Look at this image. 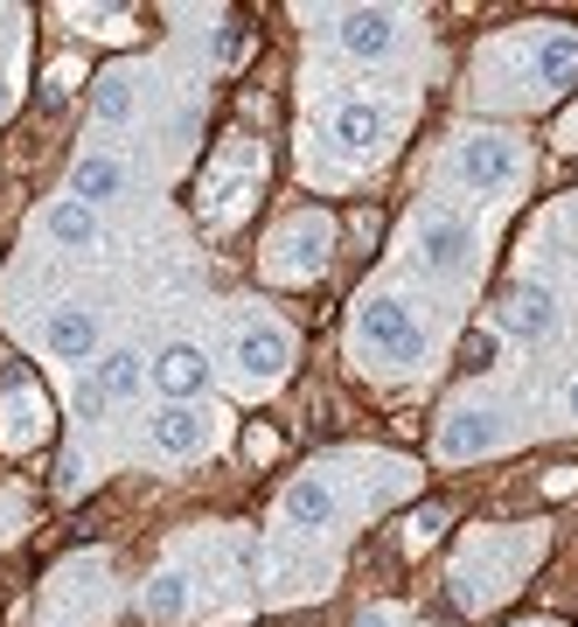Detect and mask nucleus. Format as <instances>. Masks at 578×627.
<instances>
[{
  "label": "nucleus",
  "instance_id": "1",
  "mask_svg": "<svg viewBox=\"0 0 578 627\" xmlns=\"http://www.w3.org/2000/svg\"><path fill=\"white\" fill-rule=\"evenodd\" d=\"M516 168H522V153L502 133H475V140H460V153H454V175L467 181V189H502V181H516Z\"/></svg>",
  "mask_w": 578,
  "mask_h": 627
},
{
  "label": "nucleus",
  "instance_id": "2",
  "mask_svg": "<svg viewBox=\"0 0 578 627\" xmlns=\"http://www.w3.org/2000/svg\"><path fill=\"white\" fill-rule=\"evenodd\" d=\"M362 342H377L390 362H418V321H411V307H398V300H370L362 307Z\"/></svg>",
  "mask_w": 578,
  "mask_h": 627
},
{
  "label": "nucleus",
  "instance_id": "3",
  "mask_svg": "<svg viewBox=\"0 0 578 627\" xmlns=\"http://www.w3.org/2000/svg\"><path fill=\"white\" fill-rule=\"evenodd\" d=\"M153 384H161L168 398H196V390L209 384V362H202V349H189V342L161 349V362H153Z\"/></svg>",
  "mask_w": 578,
  "mask_h": 627
},
{
  "label": "nucleus",
  "instance_id": "4",
  "mask_svg": "<svg viewBox=\"0 0 578 627\" xmlns=\"http://www.w3.org/2000/svg\"><path fill=\"white\" fill-rule=\"evenodd\" d=\"M495 447V418L488 411H454L439 426V454L446 460H475V454H488Z\"/></svg>",
  "mask_w": 578,
  "mask_h": 627
},
{
  "label": "nucleus",
  "instance_id": "5",
  "mask_svg": "<svg viewBox=\"0 0 578 627\" xmlns=\"http://www.w3.org/2000/svg\"><path fill=\"white\" fill-rule=\"evenodd\" d=\"M98 349V321L84 307H57L49 314V356H63V362H84Z\"/></svg>",
  "mask_w": 578,
  "mask_h": 627
},
{
  "label": "nucleus",
  "instance_id": "6",
  "mask_svg": "<svg viewBox=\"0 0 578 627\" xmlns=\"http://www.w3.org/2000/svg\"><path fill=\"white\" fill-rule=\"evenodd\" d=\"M418 251H426L432 272H454L467 258V223L460 217H426V223H418Z\"/></svg>",
  "mask_w": 578,
  "mask_h": 627
},
{
  "label": "nucleus",
  "instance_id": "7",
  "mask_svg": "<svg viewBox=\"0 0 578 627\" xmlns=\"http://www.w3.org/2000/svg\"><path fill=\"white\" fill-rule=\"evenodd\" d=\"M390 42H398V21H390L383 8H356L349 21H341V49H349V57H383Z\"/></svg>",
  "mask_w": 578,
  "mask_h": 627
},
{
  "label": "nucleus",
  "instance_id": "8",
  "mask_svg": "<svg viewBox=\"0 0 578 627\" xmlns=\"http://www.w3.org/2000/svg\"><path fill=\"white\" fill-rule=\"evenodd\" d=\"M119 181H126V168L112 161V153H84V161L70 168V196L91 209V202H104V196H119Z\"/></svg>",
  "mask_w": 578,
  "mask_h": 627
},
{
  "label": "nucleus",
  "instance_id": "9",
  "mask_svg": "<svg viewBox=\"0 0 578 627\" xmlns=\"http://www.w3.org/2000/svg\"><path fill=\"white\" fill-rule=\"evenodd\" d=\"M153 447H161V454H175V460H189V454L202 447V411H189V405H168L161 418H153Z\"/></svg>",
  "mask_w": 578,
  "mask_h": 627
},
{
  "label": "nucleus",
  "instance_id": "10",
  "mask_svg": "<svg viewBox=\"0 0 578 627\" xmlns=\"http://www.w3.org/2000/svg\"><path fill=\"white\" fill-rule=\"evenodd\" d=\"M140 377H147V362H140L133 349H112V356L98 362L91 390H98V405H104V398H133V390H140Z\"/></svg>",
  "mask_w": 578,
  "mask_h": 627
},
{
  "label": "nucleus",
  "instance_id": "11",
  "mask_svg": "<svg viewBox=\"0 0 578 627\" xmlns=\"http://www.w3.org/2000/svg\"><path fill=\"white\" fill-rule=\"evenodd\" d=\"M238 362H245L251 377H279V370H286V335H272V328H245Z\"/></svg>",
  "mask_w": 578,
  "mask_h": 627
},
{
  "label": "nucleus",
  "instance_id": "12",
  "mask_svg": "<svg viewBox=\"0 0 578 627\" xmlns=\"http://www.w3.org/2000/svg\"><path fill=\"white\" fill-rule=\"evenodd\" d=\"M550 314H558V307H550L544 286H516V300H509L502 321H509L516 335H544V328H550Z\"/></svg>",
  "mask_w": 578,
  "mask_h": 627
},
{
  "label": "nucleus",
  "instance_id": "13",
  "mask_svg": "<svg viewBox=\"0 0 578 627\" xmlns=\"http://www.w3.org/2000/svg\"><path fill=\"white\" fill-rule=\"evenodd\" d=\"M147 620H181V607H189V579L181 571H161V579H147Z\"/></svg>",
  "mask_w": 578,
  "mask_h": 627
},
{
  "label": "nucleus",
  "instance_id": "14",
  "mask_svg": "<svg viewBox=\"0 0 578 627\" xmlns=\"http://www.w3.org/2000/svg\"><path fill=\"white\" fill-rule=\"evenodd\" d=\"M286 516L313 530V522H328V516H335V495H328L321 481H293V488H286Z\"/></svg>",
  "mask_w": 578,
  "mask_h": 627
},
{
  "label": "nucleus",
  "instance_id": "15",
  "mask_svg": "<svg viewBox=\"0 0 578 627\" xmlns=\"http://www.w3.org/2000/svg\"><path fill=\"white\" fill-rule=\"evenodd\" d=\"M537 77H544V84H571V77H578V36H550L537 49Z\"/></svg>",
  "mask_w": 578,
  "mask_h": 627
},
{
  "label": "nucleus",
  "instance_id": "16",
  "mask_svg": "<svg viewBox=\"0 0 578 627\" xmlns=\"http://www.w3.org/2000/svg\"><path fill=\"white\" fill-rule=\"evenodd\" d=\"M377 133H383L377 104H341V112H335V140H341V147H370Z\"/></svg>",
  "mask_w": 578,
  "mask_h": 627
},
{
  "label": "nucleus",
  "instance_id": "17",
  "mask_svg": "<svg viewBox=\"0 0 578 627\" xmlns=\"http://www.w3.org/2000/svg\"><path fill=\"white\" fill-rule=\"evenodd\" d=\"M49 238H57V245H91L98 238L91 209L84 202H57V209H49Z\"/></svg>",
  "mask_w": 578,
  "mask_h": 627
},
{
  "label": "nucleus",
  "instance_id": "18",
  "mask_svg": "<svg viewBox=\"0 0 578 627\" xmlns=\"http://www.w3.org/2000/svg\"><path fill=\"white\" fill-rule=\"evenodd\" d=\"M91 104H98V119H104V126H119L126 112H133V91H126V77H104V84L91 91Z\"/></svg>",
  "mask_w": 578,
  "mask_h": 627
},
{
  "label": "nucleus",
  "instance_id": "19",
  "mask_svg": "<svg viewBox=\"0 0 578 627\" xmlns=\"http://www.w3.org/2000/svg\"><path fill=\"white\" fill-rule=\"evenodd\" d=\"M488 362H495V335H488V328H475V335L460 342V370H488Z\"/></svg>",
  "mask_w": 578,
  "mask_h": 627
},
{
  "label": "nucleus",
  "instance_id": "20",
  "mask_svg": "<svg viewBox=\"0 0 578 627\" xmlns=\"http://www.w3.org/2000/svg\"><path fill=\"white\" fill-rule=\"evenodd\" d=\"M446 522H454V509H446V502H426V509L411 516V537H439Z\"/></svg>",
  "mask_w": 578,
  "mask_h": 627
},
{
  "label": "nucleus",
  "instance_id": "21",
  "mask_svg": "<svg viewBox=\"0 0 578 627\" xmlns=\"http://www.w3.org/2000/svg\"><path fill=\"white\" fill-rule=\"evenodd\" d=\"M272 447H279V432H266V426H251V432H245V454H258V460H266Z\"/></svg>",
  "mask_w": 578,
  "mask_h": 627
},
{
  "label": "nucleus",
  "instance_id": "22",
  "mask_svg": "<svg viewBox=\"0 0 578 627\" xmlns=\"http://www.w3.org/2000/svg\"><path fill=\"white\" fill-rule=\"evenodd\" d=\"M356 627H390V620L383 614H356Z\"/></svg>",
  "mask_w": 578,
  "mask_h": 627
},
{
  "label": "nucleus",
  "instance_id": "23",
  "mask_svg": "<svg viewBox=\"0 0 578 627\" xmlns=\"http://www.w3.org/2000/svg\"><path fill=\"white\" fill-rule=\"evenodd\" d=\"M571 411H578V377H571Z\"/></svg>",
  "mask_w": 578,
  "mask_h": 627
}]
</instances>
